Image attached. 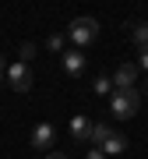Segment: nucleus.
Listing matches in <instances>:
<instances>
[{
    "mask_svg": "<svg viewBox=\"0 0 148 159\" xmlns=\"http://www.w3.org/2000/svg\"><path fill=\"white\" fill-rule=\"evenodd\" d=\"M137 110H141V92H113L109 96V113H113L116 120H131L137 117Z\"/></svg>",
    "mask_w": 148,
    "mask_h": 159,
    "instance_id": "1",
    "label": "nucleus"
},
{
    "mask_svg": "<svg viewBox=\"0 0 148 159\" xmlns=\"http://www.w3.org/2000/svg\"><path fill=\"white\" fill-rule=\"evenodd\" d=\"M67 39L74 43V50H78V46H92L99 39V21L95 18H74L71 29H67Z\"/></svg>",
    "mask_w": 148,
    "mask_h": 159,
    "instance_id": "2",
    "label": "nucleus"
},
{
    "mask_svg": "<svg viewBox=\"0 0 148 159\" xmlns=\"http://www.w3.org/2000/svg\"><path fill=\"white\" fill-rule=\"evenodd\" d=\"M7 85H11L14 92H28V89H32V67H28L25 60L7 64Z\"/></svg>",
    "mask_w": 148,
    "mask_h": 159,
    "instance_id": "3",
    "label": "nucleus"
},
{
    "mask_svg": "<svg viewBox=\"0 0 148 159\" xmlns=\"http://www.w3.org/2000/svg\"><path fill=\"white\" fill-rule=\"evenodd\" d=\"M137 89V64H120L113 74V92H134Z\"/></svg>",
    "mask_w": 148,
    "mask_h": 159,
    "instance_id": "4",
    "label": "nucleus"
},
{
    "mask_svg": "<svg viewBox=\"0 0 148 159\" xmlns=\"http://www.w3.org/2000/svg\"><path fill=\"white\" fill-rule=\"evenodd\" d=\"M53 142H57V127H53V124L42 120V124L32 127V148H35V152H50Z\"/></svg>",
    "mask_w": 148,
    "mask_h": 159,
    "instance_id": "5",
    "label": "nucleus"
},
{
    "mask_svg": "<svg viewBox=\"0 0 148 159\" xmlns=\"http://www.w3.org/2000/svg\"><path fill=\"white\" fill-rule=\"evenodd\" d=\"M60 64H63V71H67L71 78H81L88 60H85V53H81V50H63V53H60Z\"/></svg>",
    "mask_w": 148,
    "mask_h": 159,
    "instance_id": "6",
    "label": "nucleus"
},
{
    "mask_svg": "<svg viewBox=\"0 0 148 159\" xmlns=\"http://www.w3.org/2000/svg\"><path fill=\"white\" fill-rule=\"evenodd\" d=\"M71 138H74V142H88V138H92V120L85 113H74L71 117Z\"/></svg>",
    "mask_w": 148,
    "mask_h": 159,
    "instance_id": "7",
    "label": "nucleus"
},
{
    "mask_svg": "<svg viewBox=\"0 0 148 159\" xmlns=\"http://www.w3.org/2000/svg\"><path fill=\"white\" fill-rule=\"evenodd\" d=\"M102 152H106V156H120V152H127V138L120 134V131H113V134L106 138V145H102Z\"/></svg>",
    "mask_w": 148,
    "mask_h": 159,
    "instance_id": "8",
    "label": "nucleus"
},
{
    "mask_svg": "<svg viewBox=\"0 0 148 159\" xmlns=\"http://www.w3.org/2000/svg\"><path fill=\"white\" fill-rule=\"evenodd\" d=\"M131 43L137 46V50H148V21L131 25Z\"/></svg>",
    "mask_w": 148,
    "mask_h": 159,
    "instance_id": "9",
    "label": "nucleus"
},
{
    "mask_svg": "<svg viewBox=\"0 0 148 159\" xmlns=\"http://www.w3.org/2000/svg\"><path fill=\"white\" fill-rule=\"evenodd\" d=\"M109 134H113V127H109V124H92V138H88V142L95 145V148H102Z\"/></svg>",
    "mask_w": 148,
    "mask_h": 159,
    "instance_id": "10",
    "label": "nucleus"
},
{
    "mask_svg": "<svg viewBox=\"0 0 148 159\" xmlns=\"http://www.w3.org/2000/svg\"><path fill=\"white\" fill-rule=\"evenodd\" d=\"M92 92H95V96H113V78H106V74H99V78L92 81Z\"/></svg>",
    "mask_w": 148,
    "mask_h": 159,
    "instance_id": "11",
    "label": "nucleus"
},
{
    "mask_svg": "<svg viewBox=\"0 0 148 159\" xmlns=\"http://www.w3.org/2000/svg\"><path fill=\"white\" fill-rule=\"evenodd\" d=\"M46 50L50 53H63V35H50L46 39Z\"/></svg>",
    "mask_w": 148,
    "mask_h": 159,
    "instance_id": "12",
    "label": "nucleus"
},
{
    "mask_svg": "<svg viewBox=\"0 0 148 159\" xmlns=\"http://www.w3.org/2000/svg\"><path fill=\"white\" fill-rule=\"evenodd\" d=\"M137 67L148 71V50H137Z\"/></svg>",
    "mask_w": 148,
    "mask_h": 159,
    "instance_id": "13",
    "label": "nucleus"
},
{
    "mask_svg": "<svg viewBox=\"0 0 148 159\" xmlns=\"http://www.w3.org/2000/svg\"><path fill=\"white\" fill-rule=\"evenodd\" d=\"M88 159H106V152H102V148H92V152H88Z\"/></svg>",
    "mask_w": 148,
    "mask_h": 159,
    "instance_id": "14",
    "label": "nucleus"
},
{
    "mask_svg": "<svg viewBox=\"0 0 148 159\" xmlns=\"http://www.w3.org/2000/svg\"><path fill=\"white\" fill-rule=\"evenodd\" d=\"M4 74H7V60L0 57V78H4Z\"/></svg>",
    "mask_w": 148,
    "mask_h": 159,
    "instance_id": "15",
    "label": "nucleus"
},
{
    "mask_svg": "<svg viewBox=\"0 0 148 159\" xmlns=\"http://www.w3.org/2000/svg\"><path fill=\"white\" fill-rule=\"evenodd\" d=\"M46 159H67V156H63V152H50V156H46Z\"/></svg>",
    "mask_w": 148,
    "mask_h": 159,
    "instance_id": "16",
    "label": "nucleus"
},
{
    "mask_svg": "<svg viewBox=\"0 0 148 159\" xmlns=\"http://www.w3.org/2000/svg\"><path fill=\"white\" fill-rule=\"evenodd\" d=\"M145 96H148V81H145Z\"/></svg>",
    "mask_w": 148,
    "mask_h": 159,
    "instance_id": "17",
    "label": "nucleus"
}]
</instances>
